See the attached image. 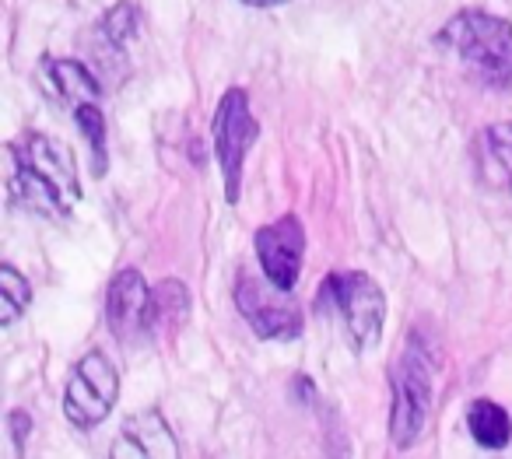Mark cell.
<instances>
[{"mask_svg": "<svg viewBox=\"0 0 512 459\" xmlns=\"http://www.w3.org/2000/svg\"><path fill=\"white\" fill-rule=\"evenodd\" d=\"M15 176H11V197L22 207L46 218H64L81 200L78 162L64 141L46 134H25L11 144Z\"/></svg>", "mask_w": 512, "mask_h": 459, "instance_id": "obj_1", "label": "cell"}, {"mask_svg": "<svg viewBox=\"0 0 512 459\" xmlns=\"http://www.w3.org/2000/svg\"><path fill=\"white\" fill-rule=\"evenodd\" d=\"M439 43L467 64V71L488 88H512V25L481 8L453 15L439 29Z\"/></svg>", "mask_w": 512, "mask_h": 459, "instance_id": "obj_2", "label": "cell"}, {"mask_svg": "<svg viewBox=\"0 0 512 459\" xmlns=\"http://www.w3.org/2000/svg\"><path fill=\"white\" fill-rule=\"evenodd\" d=\"M435 372H439V351L425 337L411 333L400 361L390 372L393 386V414L390 438L397 449H411L428 428L435 403Z\"/></svg>", "mask_w": 512, "mask_h": 459, "instance_id": "obj_3", "label": "cell"}, {"mask_svg": "<svg viewBox=\"0 0 512 459\" xmlns=\"http://www.w3.org/2000/svg\"><path fill=\"white\" fill-rule=\"evenodd\" d=\"M323 291L334 302V312L341 316L351 347L358 354L372 351L379 344V337H383V319H386L383 288L369 274H362V270H348V274H330Z\"/></svg>", "mask_w": 512, "mask_h": 459, "instance_id": "obj_4", "label": "cell"}, {"mask_svg": "<svg viewBox=\"0 0 512 459\" xmlns=\"http://www.w3.org/2000/svg\"><path fill=\"white\" fill-rule=\"evenodd\" d=\"M260 137V123L249 113V95L242 88H228L214 109V155L225 179V200L239 204L242 193V162L253 141Z\"/></svg>", "mask_w": 512, "mask_h": 459, "instance_id": "obj_5", "label": "cell"}, {"mask_svg": "<svg viewBox=\"0 0 512 459\" xmlns=\"http://www.w3.org/2000/svg\"><path fill=\"white\" fill-rule=\"evenodd\" d=\"M120 396V375H116L113 361L102 351H88L85 358L74 365L71 379L64 389V414L74 428H95L109 417Z\"/></svg>", "mask_w": 512, "mask_h": 459, "instance_id": "obj_6", "label": "cell"}, {"mask_svg": "<svg viewBox=\"0 0 512 459\" xmlns=\"http://www.w3.org/2000/svg\"><path fill=\"white\" fill-rule=\"evenodd\" d=\"M256 256H260L264 277L274 288L292 291L302 274V256H306L302 221L295 218V214H285V218L260 228V232H256Z\"/></svg>", "mask_w": 512, "mask_h": 459, "instance_id": "obj_7", "label": "cell"}, {"mask_svg": "<svg viewBox=\"0 0 512 459\" xmlns=\"http://www.w3.org/2000/svg\"><path fill=\"white\" fill-rule=\"evenodd\" d=\"M281 295H292V291L274 288V295L260 281H249L246 274L239 277V288H235V305L246 316V323L253 326L256 337L264 340H292L302 333V312L299 305H281Z\"/></svg>", "mask_w": 512, "mask_h": 459, "instance_id": "obj_8", "label": "cell"}, {"mask_svg": "<svg viewBox=\"0 0 512 459\" xmlns=\"http://www.w3.org/2000/svg\"><path fill=\"white\" fill-rule=\"evenodd\" d=\"M148 309L151 288L144 284L141 270H120L109 284L106 295V323L123 344H134L137 337H148Z\"/></svg>", "mask_w": 512, "mask_h": 459, "instance_id": "obj_9", "label": "cell"}, {"mask_svg": "<svg viewBox=\"0 0 512 459\" xmlns=\"http://www.w3.org/2000/svg\"><path fill=\"white\" fill-rule=\"evenodd\" d=\"M113 456H155V459H172L179 456V442L172 435L169 421L158 410H141V414L123 421L120 438L113 442Z\"/></svg>", "mask_w": 512, "mask_h": 459, "instance_id": "obj_10", "label": "cell"}, {"mask_svg": "<svg viewBox=\"0 0 512 459\" xmlns=\"http://www.w3.org/2000/svg\"><path fill=\"white\" fill-rule=\"evenodd\" d=\"M474 172L491 190L512 193V123L484 127L474 137Z\"/></svg>", "mask_w": 512, "mask_h": 459, "instance_id": "obj_11", "label": "cell"}, {"mask_svg": "<svg viewBox=\"0 0 512 459\" xmlns=\"http://www.w3.org/2000/svg\"><path fill=\"white\" fill-rule=\"evenodd\" d=\"M39 78H43L50 99L67 109H78L85 102H99L102 95L99 78L85 64H78V60H43Z\"/></svg>", "mask_w": 512, "mask_h": 459, "instance_id": "obj_12", "label": "cell"}, {"mask_svg": "<svg viewBox=\"0 0 512 459\" xmlns=\"http://www.w3.org/2000/svg\"><path fill=\"white\" fill-rule=\"evenodd\" d=\"M137 25H141L137 22V8L130 0H123V4H116V8L102 18L99 29H95V57L106 64L109 78H113V67L127 60V46L134 43Z\"/></svg>", "mask_w": 512, "mask_h": 459, "instance_id": "obj_13", "label": "cell"}, {"mask_svg": "<svg viewBox=\"0 0 512 459\" xmlns=\"http://www.w3.org/2000/svg\"><path fill=\"white\" fill-rule=\"evenodd\" d=\"M190 316V295H186L183 281H162L151 291V309H148V337L172 340L179 326Z\"/></svg>", "mask_w": 512, "mask_h": 459, "instance_id": "obj_14", "label": "cell"}, {"mask_svg": "<svg viewBox=\"0 0 512 459\" xmlns=\"http://www.w3.org/2000/svg\"><path fill=\"white\" fill-rule=\"evenodd\" d=\"M467 428L484 449H505L512 438V417L495 400H474L467 407Z\"/></svg>", "mask_w": 512, "mask_h": 459, "instance_id": "obj_15", "label": "cell"}, {"mask_svg": "<svg viewBox=\"0 0 512 459\" xmlns=\"http://www.w3.org/2000/svg\"><path fill=\"white\" fill-rule=\"evenodd\" d=\"M32 302V288L11 263L0 267V323L11 326Z\"/></svg>", "mask_w": 512, "mask_h": 459, "instance_id": "obj_16", "label": "cell"}, {"mask_svg": "<svg viewBox=\"0 0 512 459\" xmlns=\"http://www.w3.org/2000/svg\"><path fill=\"white\" fill-rule=\"evenodd\" d=\"M74 116H78L81 134L92 144V172L95 176H106V116H102L99 102H85V106L74 109Z\"/></svg>", "mask_w": 512, "mask_h": 459, "instance_id": "obj_17", "label": "cell"}, {"mask_svg": "<svg viewBox=\"0 0 512 459\" xmlns=\"http://www.w3.org/2000/svg\"><path fill=\"white\" fill-rule=\"evenodd\" d=\"M8 424H11V438H15V452H25V438H29V431H32L29 414H25V410H11Z\"/></svg>", "mask_w": 512, "mask_h": 459, "instance_id": "obj_18", "label": "cell"}, {"mask_svg": "<svg viewBox=\"0 0 512 459\" xmlns=\"http://www.w3.org/2000/svg\"><path fill=\"white\" fill-rule=\"evenodd\" d=\"M249 8H278V4H288V0H242Z\"/></svg>", "mask_w": 512, "mask_h": 459, "instance_id": "obj_19", "label": "cell"}]
</instances>
